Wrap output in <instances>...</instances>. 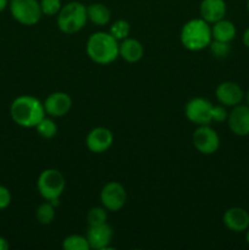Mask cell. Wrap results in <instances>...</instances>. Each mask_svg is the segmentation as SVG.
I'll use <instances>...</instances> for the list:
<instances>
[{"label": "cell", "mask_w": 249, "mask_h": 250, "mask_svg": "<svg viewBox=\"0 0 249 250\" xmlns=\"http://www.w3.org/2000/svg\"><path fill=\"white\" fill-rule=\"evenodd\" d=\"M87 21V6L80 1H70L62 5L58 14V27L65 34L77 33L85 26Z\"/></svg>", "instance_id": "277c9868"}, {"label": "cell", "mask_w": 249, "mask_h": 250, "mask_svg": "<svg viewBox=\"0 0 249 250\" xmlns=\"http://www.w3.org/2000/svg\"><path fill=\"white\" fill-rule=\"evenodd\" d=\"M222 221L227 229L236 233H241L249 227V212L243 208L233 207L225 211Z\"/></svg>", "instance_id": "5bb4252c"}, {"label": "cell", "mask_w": 249, "mask_h": 250, "mask_svg": "<svg viewBox=\"0 0 249 250\" xmlns=\"http://www.w3.org/2000/svg\"><path fill=\"white\" fill-rule=\"evenodd\" d=\"M43 104L46 115L50 117H62L72 107V99L67 93L55 92L49 94Z\"/></svg>", "instance_id": "8fae6325"}, {"label": "cell", "mask_w": 249, "mask_h": 250, "mask_svg": "<svg viewBox=\"0 0 249 250\" xmlns=\"http://www.w3.org/2000/svg\"><path fill=\"white\" fill-rule=\"evenodd\" d=\"M11 203V194L6 187L0 185V210L7 208Z\"/></svg>", "instance_id": "83f0119b"}, {"label": "cell", "mask_w": 249, "mask_h": 250, "mask_svg": "<svg viewBox=\"0 0 249 250\" xmlns=\"http://www.w3.org/2000/svg\"><path fill=\"white\" fill-rule=\"evenodd\" d=\"M215 94H216L220 104L229 107L242 104L244 99V92L241 85L236 82H231V81L220 83L215 90Z\"/></svg>", "instance_id": "30bf717a"}, {"label": "cell", "mask_w": 249, "mask_h": 250, "mask_svg": "<svg viewBox=\"0 0 249 250\" xmlns=\"http://www.w3.org/2000/svg\"><path fill=\"white\" fill-rule=\"evenodd\" d=\"M127 192L120 182H109L100 192V202L107 211H119L124 207Z\"/></svg>", "instance_id": "9c48e42d"}, {"label": "cell", "mask_w": 249, "mask_h": 250, "mask_svg": "<svg viewBox=\"0 0 249 250\" xmlns=\"http://www.w3.org/2000/svg\"><path fill=\"white\" fill-rule=\"evenodd\" d=\"M37 132L41 137L45 139L54 138L58 133V126H56L55 121L51 117L44 116L43 119L39 121V124L36 126Z\"/></svg>", "instance_id": "7402d4cb"}, {"label": "cell", "mask_w": 249, "mask_h": 250, "mask_svg": "<svg viewBox=\"0 0 249 250\" xmlns=\"http://www.w3.org/2000/svg\"><path fill=\"white\" fill-rule=\"evenodd\" d=\"M119 55L129 63L138 62L144 55V48L139 41L134 38H126L119 46Z\"/></svg>", "instance_id": "e0dca14e"}, {"label": "cell", "mask_w": 249, "mask_h": 250, "mask_svg": "<svg viewBox=\"0 0 249 250\" xmlns=\"http://www.w3.org/2000/svg\"><path fill=\"white\" fill-rule=\"evenodd\" d=\"M192 141L194 148L204 155H211L220 148L219 134L209 125L198 127L193 133Z\"/></svg>", "instance_id": "ba28073f"}, {"label": "cell", "mask_w": 249, "mask_h": 250, "mask_svg": "<svg viewBox=\"0 0 249 250\" xmlns=\"http://www.w3.org/2000/svg\"><path fill=\"white\" fill-rule=\"evenodd\" d=\"M247 7H248V11H249V0H248V2H247Z\"/></svg>", "instance_id": "836d02e7"}, {"label": "cell", "mask_w": 249, "mask_h": 250, "mask_svg": "<svg viewBox=\"0 0 249 250\" xmlns=\"http://www.w3.org/2000/svg\"><path fill=\"white\" fill-rule=\"evenodd\" d=\"M211 111L212 104L205 98H193L186 104L185 107V114L188 121L197 126L211 124Z\"/></svg>", "instance_id": "52a82bcc"}, {"label": "cell", "mask_w": 249, "mask_h": 250, "mask_svg": "<svg viewBox=\"0 0 249 250\" xmlns=\"http://www.w3.org/2000/svg\"><path fill=\"white\" fill-rule=\"evenodd\" d=\"M66 187V181L62 173L56 168H46L39 175L37 188L42 197L54 205L59 204V198L62 195Z\"/></svg>", "instance_id": "5b68a950"}, {"label": "cell", "mask_w": 249, "mask_h": 250, "mask_svg": "<svg viewBox=\"0 0 249 250\" xmlns=\"http://www.w3.org/2000/svg\"><path fill=\"white\" fill-rule=\"evenodd\" d=\"M87 16L92 23L97 26H105L111 20V12L109 7L105 6L104 4L100 2H94L87 6Z\"/></svg>", "instance_id": "d6986e66"}, {"label": "cell", "mask_w": 249, "mask_h": 250, "mask_svg": "<svg viewBox=\"0 0 249 250\" xmlns=\"http://www.w3.org/2000/svg\"><path fill=\"white\" fill-rule=\"evenodd\" d=\"M10 11L12 17L23 26H34L43 15L38 0H11Z\"/></svg>", "instance_id": "8992f818"}, {"label": "cell", "mask_w": 249, "mask_h": 250, "mask_svg": "<svg viewBox=\"0 0 249 250\" xmlns=\"http://www.w3.org/2000/svg\"><path fill=\"white\" fill-rule=\"evenodd\" d=\"M107 212L104 207H94L87 212V222L89 226H98V225L106 224Z\"/></svg>", "instance_id": "cb8c5ba5"}, {"label": "cell", "mask_w": 249, "mask_h": 250, "mask_svg": "<svg viewBox=\"0 0 249 250\" xmlns=\"http://www.w3.org/2000/svg\"><path fill=\"white\" fill-rule=\"evenodd\" d=\"M244 100H246V104L249 106V89H248V92L244 93Z\"/></svg>", "instance_id": "1f68e13d"}, {"label": "cell", "mask_w": 249, "mask_h": 250, "mask_svg": "<svg viewBox=\"0 0 249 250\" xmlns=\"http://www.w3.org/2000/svg\"><path fill=\"white\" fill-rule=\"evenodd\" d=\"M119 41L106 32H95L88 38L85 51L98 65H109L119 58Z\"/></svg>", "instance_id": "7a4b0ae2"}, {"label": "cell", "mask_w": 249, "mask_h": 250, "mask_svg": "<svg viewBox=\"0 0 249 250\" xmlns=\"http://www.w3.org/2000/svg\"><path fill=\"white\" fill-rule=\"evenodd\" d=\"M129 32H131V26L128 22L124 20H117L111 24L109 33L117 41H124V39L128 38Z\"/></svg>", "instance_id": "603a6c76"}, {"label": "cell", "mask_w": 249, "mask_h": 250, "mask_svg": "<svg viewBox=\"0 0 249 250\" xmlns=\"http://www.w3.org/2000/svg\"><path fill=\"white\" fill-rule=\"evenodd\" d=\"M246 241H247V243L249 244V227H248V229H247V234H246Z\"/></svg>", "instance_id": "d6a6232c"}, {"label": "cell", "mask_w": 249, "mask_h": 250, "mask_svg": "<svg viewBox=\"0 0 249 250\" xmlns=\"http://www.w3.org/2000/svg\"><path fill=\"white\" fill-rule=\"evenodd\" d=\"M10 114L15 124L24 128H32L45 116L44 104L32 95H21L12 102Z\"/></svg>", "instance_id": "6da1fadb"}, {"label": "cell", "mask_w": 249, "mask_h": 250, "mask_svg": "<svg viewBox=\"0 0 249 250\" xmlns=\"http://www.w3.org/2000/svg\"><path fill=\"white\" fill-rule=\"evenodd\" d=\"M85 237H87L90 249H109V244L112 239V229L107 224L89 226Z\"/></svg>", "instance_id": "9a60e30c"}, {"label": "cell", "mask_w": 249, "mask_h": 250, "mask_svg": "<svg viewBox=\"0 0 249 250\" xmlns=\"http://www.w3.org/2000/svg\"><path fill=\"white\" fill-rule=\"evenodd\" d=\"M63 250H89V243L87 237L81 234H71L62 241Z\"/></svg>", "instance_id": "44dd1931"}, {"label": "cell", "mask_w": 249, "mask_h": 250, "mask_svg": "<svg viewBox=\"0 0 249 250\" xmlns=\"http://www.w3.org/2000/svg\"><path fill=\"white\" fill-rule=\"evenodd\" d=\"M41 7L43 15L46 16H55L62 7L61 0H41Z\"/></svg>", "instance_id": "d4e9b609"}, {"label": "cell", "mask_w": 249, "mask_h": 250, "mask_svg": "<svg viewBox=\"0 0 249 250\" xmlns=\"http://www.w3.org/2000/svg\"><path fill=\"white\" fill-rule=\"evenodd\" d=\"M227 6L225 0H202L199 7L200 17L208 23H215L226 16Z\"/></svg>", "instance_id": "2e32d148"}, {"label": "cell", "mask_w": 249, "mask_h": 250, "mask_svg": "<svg viewBox=\"0 0 249 250\" xmlns=\"http://www.w3.org/2000/svg\"><path fill=\"white\" fill-rule=\"evenodd\" d=\"M37 220L42 225H50L55 219V205L51 202H44L38 207L36 211Z\"/></svg>", "instance_id": "ffe728a7"}, {"label": "cell", "mask_w": 249, "mask_h": 250, "mask_svg": "<svg viewBox=\"0 0 249 250\" xmlns=\"http://www.w3.org/2000/svg\"><path fill=\"white\" fill-rule=\"evenodd\" d=\"M209 48L212 55H214L215 58H220V59L226 58V56L229 54V50H231V48H229V43L214 41V39H212L211 43H210Z\"/></svg>", "instance_id": "484cf974"}, {"label": "cell", "mask_w": 249, "mask_h": 250, "mask_svg": "<svg viewBox=\"0 0 249 250\" xmlns=\"http://www.w3.org/2000/svg\"><path fill=\"white\" fill-rule=\"evenodd\" d=\"M181 43L187 50L200 51L209 48L212 41V32L210 23L200 19L189 20L181 29Z\"/></svg>", "instance_id": "3957f363"}, {"label": "cell", "mask_w": 249, "mask_h": 250, "mask_svg": "<svg viewBox=\"0 0 249 250\" xmlns=\"http://www.w3.org/2000/svg\"><path fill=\"white\" fill-rule=\"evenodd\" d=\"M211 117H212V121H215V122L227 121L228 112H227L226 106L222 104L221 105H212Z\"/></svg>", "instance_id": "4316f807"}, {"label": "cell", "mask_w": 249, "mask_h": 250, "mask_svg": "<svg viewBox=\"0 0 249 250\" xmlns=\"http://www.w3.org/2000/svg\"><path fill=\"white\" fill-rule=\"evenodd\" d=\"M227 124L233 134L238 137L249 136V106L247 104L233 106L228 112Z\"/></svg>", "instance_id": "7c38bea8"}, {"label": "cell", "mask_w": 249, "mask_h": 250, "mask_svg": "<svg viewBox=\"0 0 249 250\" xmlns=\"http://www.w3.org/2000/svg\"><path fill=\"white\" fill-rule=\"evenodd\" d=\"M212 24H214V26L211 27V32H212V39H214V41L229 43V42H232L234 38H236L237 29L233 22L222 19Z\"/></svg>", "instance_id": "ac0fdd59"}, {"label": "cell", "mask_w": 249, "mask_h": 250, "mask_svg": "<svg viewBox=\"0 0 249 250\" xmlns=\"http://www.w3.org/2000/svg\"><path fill=\"white\" fill-rule=\"evenodd\" d=\"M6 6H7V0H0V12L4 11Z\"/></svg>", "instance_id": "4dcf8cb0"}, {"label": "cell", "mask_w": 249, "mask_h": 250, "mask_svg": "<svg viewBox=\"0 0 249 250\" xmlns=\"http://www.w3.org/2000/svg\"><path fill=\"white\" fill-rule=\"evenodd\" d=\"M243 44L247 46V48H249V27L244 31L243 33Z\"/></svg>", "instance_id": "f1b7e54d"}, {"label": "cell", "mask_w": 249, "mask_h": 250, "mask_svg": "<svg viewBox=\"0 0 249 250\" xmlns=\"http://www.w3.org/2000/svg\"><path fill=\"white\" fill-rule=\"evenodd\" d=\"M114 142L112 132L106 127H95L85 138V146L92 153L100 154L106 151Z\"/></svg>", "instance_id": "4fadbf2b"}, {"label": "cell", "mask_w": 249, "mask_h": 250, "mask_svg": "<svg viewBox=\"0 0 249 250\" xmlns=\"http://www.w3.org/2000/svg\"><path fill=\"white\" fill-rule=\"evenodd\" d=\"M9 249V243L5 238L0 237V250H7Z\"/></svg>", "instance_id": "f546056e"}]
</instances>
